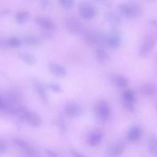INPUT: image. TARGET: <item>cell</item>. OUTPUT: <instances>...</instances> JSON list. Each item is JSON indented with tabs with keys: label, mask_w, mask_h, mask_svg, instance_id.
<instances>
[{
	"label": "cell",
	"mask_w": 157,
	"mask_h": 157,
	"mask_svg": "<svg viewBox=\"0 0 157 157\" xmlns=\"http://www.w3.org/2000/svg\"><path fill=\"white\" fill-rule=\"evenodd\" d=\"M84 40L89 45L98 48H103L107 45L106 36L102 33L94 31L86 30L82 35Z\"/></svg>",
	"instance_id": "cell-1"
},
{
	"label": "cell",
	"mask_w": 157,
	"mask_h": 157,
	"mask_svg": "<svg viewBox=\"0 0 157 157\" xmlns=\"http://www.w3.org/2000/svg\"><path fill=\"white\" fill-rule=\"evenodd\" d=\"M120 13L128 18H136L140 16L142 13L141 7L137 4L123 2L118 6Z\"/></svg>",
	"instance_id": "cell-2"
},
{
	"label": "cell",
	"mask_w": 157,
	"mask_h": 157,
	"mask_svg": "<svg viewBox=\"0 0 157 157\" xmlns=\"http://www.w3.org/2000/svg\"><path fill=\"white\" fill-rule=\"evenodd\" d=\"M64 26L67 32L74 35H82L86 29L82 21L73 16H68L66 18Z\"/></svg>",
	"instance_id": "cell-3"
},
{
	"label": "cell",
	"mask_w": 157,
	"mask_h": 157,
	"mask_svg": "<svg viewBox=\"0 0 157 157\" xmlns=\"http://www.w3.org/2000/svg\"><path fill=\"white\" fill-rule=\"evenodd\" d=\"M121 97L124 108L129 112H134L136 103L135 92L131 89H125L121 93Z\"/></svg>",
	"instance_id": "cell-4"
},
{
	"label": "cell",
	"mask_w": 157,
	"mask_h": 157,
	"mask_svg": "<svg viewBox=\"0 0 157 157\" xmlns=\"http://www.w3.org/2000/svg\"><path fill=\"white\" fill-rule=\"evenodd\" d=\"M78 13L81 17L85 20L94 18L98 14L97 9L93 4L88 1H82L78 7Z\"/></svg>",
	"instance_id": "cell-5"
},
{
	"label": "cell",
	"mask_w": 157,
	"mask_h": 157,
	"mask_svg": "<svg viewBox=\"0 0 157 157\" xmlns=\"http://www.w3.org/2000/svg\"><path fill=\"white\" fill-rule=\"evenodd\" d=\"M156 42L157 40L153 36H148L145 37L142 40L139 48V56L142 57H145L148 55L155 47Z\"/></svg>",
	"instance_id": "cell-6"
},
{
	"label": "cell",
	"mask_w": 157,
	"mask_h": 157,
	"mask_svg": "<svg viewBox=\"0 0 157 157\" xmlns=\"http://www.w3.org/2000/svg\"><path fill=\"white\" fill-rule=\"evenodd\" d=\"M95 113L101 120L108 119L110 114V109L109 104L103 99L98 101L95 105Z\"/></svg>",
	"instance_id": "cell-7"
},
{
	"label": "cell",
	"mask_w": 157,
	"mask_h": 157,
	"mask_svg": "<svg viewBox=\"0 0 157 157\" xmlns=\"http://www.w3.org/2000/svg\"><path fill=\"white\" fill-rule=\"evenodd\" d=\"M107 45L112 48H118L122 44V37L120 33L116 29L112 30L106 36Z\"/></svg>",
	"instance_id": "cell-8"
},
{
	"label": "cell",
	"mask_w": 157,
	"mask_h": 157,
	"mask_svg": "<svg viewBox=\"0 0 157 157\" xmlns=\"http://www.w3.org/2000/svg\"><path fill=\"white\" fill-rule=\"evenodd\" d=\"M126 148V144L123 140H117L109 147L107 155L108 157H120L123 155Z\"/></svg>",
	"instance_id": "cell-9"
},
{
	"label": "cell",
	"mask_w": 157,
	"mask_h": 157,
	"mask_svg": "<svg viewBox=\"0 0 157 157\" xmlns=\"http://www.w3.org/2000/svg\"><path fill=\"white\" fill-rule=\"evenodd\" d=\"M34 21L37 26L42 28V29L54 31L56 29V23L52 19L49 17L39 15L35 18Z\"/></svg>",
	"instance_id": "cell-10"
},
{
	"label": "cell",
	"mask_w": 157,
	"mask_h": 157,
	"mask_svg": "<svg viewBox=\"0 0 157 157\" xmlns=\"http://www.w3.org/2000/svg\"><path fill=\"white\" fill-rule=\"evenodd\" d=\"M12 142L24 152L31 156H34L37 154L36 150L28 142L18 137L12 139Z\"/></svg>",
	"instance_id": "cell-11"
},
{
	"label": "cell",
	"mask_w": 157,
	"mask_h": 157,
	"mask_svg": "<svg viewBox=\"0 0 157 157\" xmlns=\"http://www.w3.org/2000/svg\"><path fill=\"white\" fill-rule=\"evenodd\" d=\"M65 113L71 118H76L80 116L83 112L82 106L75 102H69L64 107Z\"/></svg>",
	"instance_id": "cell-12"
},
{
	"label": "cell",
	"mask_w": 157,
	"mask_h": 157,
	"mask_svg": "<svg viewBox=\"0 0 157 157\" xmlns=\"http://www.w3.org/2000/svg\"><path fill=\"white\" fill-rule=\"evenodd\" d=\"M48 67L53 75L59 78H65L67 75L66 69L62 65L55 61H49L48 63Z\"/></svg>",
	"instance_id": "cell-13"
},
{
	"label": "cell",
	"mask_w": 157,
	"mask_h": 157,
	"mask_svg": "<svg viewBox=\"0 0 157 157\" xmlns=\"http://www.w3.org/2000/svg\"><path fill=\"white\" fill-rule=\"evenodd\" d=\"M103 137V133L100 129H94L92 131L88 136L86 139L87 144L90 147H96L101 142Z\"/></svg>",
	"instance_id": "cell-14"
},
{
	"label": "cell",
	"mask_w": 157,
	"mask_h": 157,
	"mask_svg": "<svg viewBox=\"0 0 157 157\" xmlns=\"http://www.w3.org/2000/svg\"><path fill=\"white\" fill-rule=\"evenodd\" d=\"M25 121L29 126L33 128H38L42 124V119L39 114L31 110L28 112Z\"/></svg>",
	"instance_id": "cell-15"
},
{
	"label": "cell",
	"mask_w": 157,
	"mask_h": 157,
	"mask_svg": "<svg viewBox=\"0 0 157 157\" xmlns=\"http://www.w3.org/2000/svg\"><path fill=\"white\" fill-rule=\"evenodd\" d=\"M110 81L115 86L121 89H125L129 85L128 78L121 74H112L110 77Z\"/></svg>",
	"instance_id": "cell-16"
},
{
	"label": "cell",
	"mask_w": 157,
	"mask_h": 157,
	"mask_svg": "<svg viewBox=\"0 0 157 157\" xmlns=\"http://www.w3.org/2000/svg\"><path fill=\"white\" fill-rule=\"evenodd\" d=\"M105 19L112 28H116L121 23L120 17L112 11H109L105 13Z\"/></svg>",
	"instance_id": "cell-17"
},
{
	"label": "cell",
	"mask_w": 157,
	"mask_h": 157,
	"mask_svg": "<svg viewBox=\"0 0 157 157\" xmlns=\"http://www.w3.org/2000/svg\"><path fill=\"white\" fill-rule=\"evenodd\" d=\"M139 91L144 95L155 96L157 94V86L152 83H145L140 86Z\"/></svg>",
	"instance_id": "cell-18"
},
{
	"label": "cell",
	"mask_w": 157,
	"mask_h": 157,
	"mask_svg": "<svg viewBox=\"0 0 157 157\" xmlns=\"http://www.w3.org/2000/svg\"><path fill=\"white\" fill-rule=\"evenodd\" d=\"M142 136V129L138 126H134L129 129L127 134V139L131 142L138 141Z\"/></svg>",
	"instance_id": "cell-19"
},
{
	"label": "cell",
	"mask_w": 157,
	"mask_h": 157,
	"mask_svg": "<svg viewBox=\"0 0 157 157\" xmlns=\"http://www.w3.org/2000/svg\"><path fill=\"white\" fill-rule=\"evenodd\" d=\"M95 57L97 61L101 64H106L110 60L109 53L103 48H97L95 50Z\"/></svg>",
	"instance_id": "cell-20"
},
{
	"label": "cell",
	"mask_w": 157,
	"mask_h": 157,
	"mask_svg": "<svg viewBox=\"0 0 157 157\" xmlns=\"http://www.w3.org/2000/svg\"><path fill=\"white\" fill-rule=\"evenodd\" d=\"M23 42L28 46L36 47L41 44L42 39L37 36L28 34L23 36Z\"/></svg>",
	"instance_id": "cell-21"
},
{
	"label": "cell",
	"mask_w": 157,
	"mask_h": 157,
	"mask_svg": "<svg viewBox=\"0 0 157 157\" xmlns=\"http://www.w3.org/2000/svg\"><path fill=\"white\" fill-rule=\"evenodd\" d=\"M34 85L35 87V89L36 90L37 93L40 96L41 99L45 103L47 104L48 102V98H47V94L46 90L44 85L39 81L34 80Z\"/></svg>",
	"instance_id": "cell-22"
},
{
	"label": "cell",
	"mask_w": 157,
	"mask_h": 157,
	"mask_svg": "<svg viewBox=\"0 0 157 157\" xmlns=\"http://www.w3.org/2000/svg\"><path fill=\"white\" fill-rule=\"evenodd\" d=\"M19 58L25 63L28 65H33L36 63L34 56L28 52H21L18 53Z\"/></svg>",
	"instance_id": "cell-23"
},
{
	"label": "cell",
	"mask_w": 157,
	"mask_h": 157,
	"mask_svg": "<svg viewBox=\"0 0 157 157\" xmlns=\"http://www.w3.org/2000/svg\"><path fill=\"white\" fill-rule=\"evenodd\" d=\"M147 146L150 153L155 157H157V137L152 136L148 140Z\"/></svg>",
	"instance_id": "cell-24"
},
{
	"label": "cell",
	"mask_w": 157,
	"mask_h": 157,
	"mask_svg": "<svg viewBox=\"0 0 157 157\" xmlns=\"http://www.w3.org/2000/svg\"><path fill=\"white\" fill-rule=\"evenodd\" d=\"M30 17V14L27 10H21L16 13L15 18L16 21L20 25L27 22Z\"/></svg>",
	"instance_id": "cell-25"
},
{
	"label": "cell",
	"mask_w": 157,
	"mask_h": 157,
	"mask_svg": "<svg viewBox=\"0 0 157 157\" xmlns=\"http://www.w3.org/2000/svg\"><path fill=\"white\" fill-rule=\"evenodd\" d=\"M7 44L9 47L18 48L22 45V40L16 36H12L7 39Z\"/></svg>",
	"instance_id": "cell-26"
},
{
	"label": "cell",
	"mask_w": 157,
	"mask_h": 157,
	"mask_svg": "<svg viewBox=\"0 0 157 157\" xmlns=\"http://www.w3.org/2000/svg\"><path fill=\"white\" fill-rule=\"evenodd\" d=\"M28 111L29 110L25 106L20 104L18 106H17L15 110L14 115L17 116L18 118H20L22 120H25Z\"/></svg>",
	"instance_id": "cell-27"
},
{
	"label": "cell",
	"mask_w": 157,
	"mask_h": 157,
	"mask_svg": "<svg viewBox=\"0 0 157 157\" xmlns=\"http://www.w3.org/2000/svg\"><path fill=\"white\" fill-rule=\"evenodd\" d=\"M56 125L59 129V131L63 133L67 131V128L66 126V123L64 120L61 116H58L56 119Z\"/></svg>",
	"instance_id": "cell-28"
},
{
	"label": "cell",
	"mask_w": 157,
	"mask_h": 157,
	"mask_svg": "<svg viewBox=\"0 0 157 157\" xmlns=\"http://www.w3.org/2000/svg\"><path fill=\"white\" fill-rule=\"evenodd\" d=\"M59 4L66 9H72L75 4V0H58Z\"/></svg>",
	"instance_id": "cell-29"
},
{
	"label": "cell",
	"mask_w": 157,
	"mask_h": 157,
	"mask_svg": "<svg viewBox=\"0 0 157 157\" xmlns=\"http://www.w3.org/2000/svg\"><path fill=\"white\" fill-rule=\"evenodd\" d=\"M47 87L55 93H61L63 91L61 85L56 83H48L47 84Z\"/></svg>",
	"instance_id": "cell-30"
},
{
	"label": "cell",
	"mask_w": 157,
	"mask_h": 157,
	"mask_svg": "<svg viewBox=\"0 0 157 157\" xmlns=\"http://www.w3.org/2000/svg\"><path fill=\"white\" fill-rule=\"evenodd\" d=\"M8 149V145L6 140L1 139L0 140V155H4Z\"/></svg>",
	"instance_id": "cell-31"
},
{
	"label": "cell",
	"mask_w": 157,
	"mask_h": 157,
	"mask_svg": "<svg viewBox=\"0 0 157 157\" xmlns=\"http://www.w3.org/2000/svg\"><path fill=\"white\" fill-rule=\"evenodd\" d=\"M52 32L49 30L42 29L41 31V36L43 39H50L52 37Z\"/></svg>",
	"instance_id": "cell-32"
},
{
	"label": "cell",
	"mask_w": 157,
	"mask_h": 157,
	"mask_svg": "<svg viewBox=\"0 0 157 157\" xmlns=\"http://www.w3.org/2000/svg\"><path fill=\"white\" fill-rule=\"evenodd\" d=\"M45 153L48 157H59L58 153L52 149H46Z\"/></svg>",
	"instance_id": "cell-33"
},
{
	"label": "cell",
	"mask_w": 157,
	"mask_h": 157,
	"mask_svg": "<svg viewBox=\"0 0 157 157\" xmlns=\"http://www.w3.org/2000/svg\"><path fill=\"white\" fill-rule=\"evenodd\" d=\"M71 153L72 156V157H87L85 155H84L83 154L75 150H72L71 151Z\"/></svg>",
	"instance_id": "cell-34"
},
{
	"label": "cell",
	"mask_w": 157,
	"mask_h": 157,
	"mask_svg": "<svg viewBox=\"0 0 157 157\" xmlns=\"http://www.w3.org/2000/svg\"><path fill=\"white\" fill-rule=\"evenodd\" d=\"M40 2H41V6H43L44 7H45L48 6L49 0H40Z\"/></svg>",
	"instance_id": "cell-35"
},
{
	"label": "cell",
	"mask_w": 157,
	"mask_h": 157,
	"mask_svg": "<svg viewBox=\"0 0 157 157\" xmlns=\"http://www.w3.org/2000/svg\"><path fill=\"white\" fill-rule=\"evenodd\" d=\"M156 109H157V103H156Z\"/></svg>",
	"instance_id": "cell-36"
},
{
	"label": "cell",
	"mask_w": 157,
	"mask_h": 157,
	"mask_svg": "<svg viewBox=\"0 0 157 157\" xmlns=\"http://www.w3.org/2000/svg\"><path fill=\"white\" fill-rule=\"evenodd\" d=\"M149 1H154V0H149Z\"/></svg>",
	"instance_id": "cell-37"
}]
</instances>
